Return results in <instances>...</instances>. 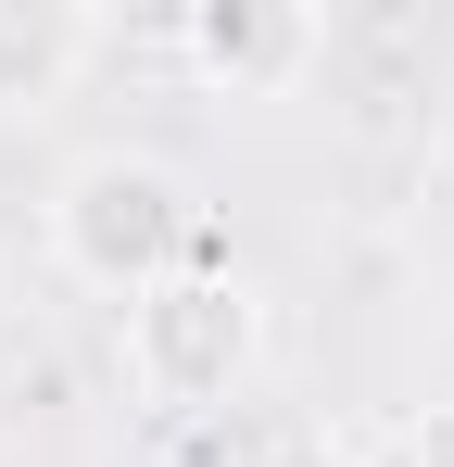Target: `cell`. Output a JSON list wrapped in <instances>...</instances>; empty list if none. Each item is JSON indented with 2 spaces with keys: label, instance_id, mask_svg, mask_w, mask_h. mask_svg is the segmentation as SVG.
<instances>
[{
  "label": "cell",
  "instance_id": "obj_1",
  "mask_svg": "<svg viewBox=\"0 0 454 467\" xmlns=\"http://www.w3.org/2000/svg\"><path fill=\"white\" fill-rule=\"evenodd\" d=\"M38 253H51V278L88 291V304H139L164 291L177 265H202L215 253V215H202V190H190V164L139 152V140H101V152H76L51 177V202H38Z\"/></svg>",
  "mask_w": 454,
  "mask_h": 467
},
{
  "label": "cell",
  "instance_id": "obj_2",
  "mask_svg": "<svg viewBox=\"0 0 454 467\" xmlns=\"http://www.w3.org/2000/svg\"><path fill=\"white\" fill-rule=\"evenodd\" d=\"M114 367H127V391L151 417H215L265 367V291L227 253H202V265H177L164 291H139L114 316Z\"/></svg>",
  "mask_w": 454,
  "mask_h": 467
},
{
  "label": "cell",
  "instance_id": "obj_3",
  "mask_svg": "<svg viewBox=\"0 0 454 467\" xmlns=\"http://www.w3.org/2000/svg\"><path fill=\"white\" fill-rule=\"evenodd\" d=\"M177 64L215 101H278L328 64V13L315 0H190L177 13Z\"/></svg>",
  "mask_w": 454,
  "mask_h": 467
},
{
  "label": "cell",
  "instance_id": "obj_4",
  "mask_svg": "<svg viewBox=\"0 0 454 467\" xmlns=\"http://www.w3.org/2000/svg\"><path fill=\"white\" fill-rule=\"evenodd\" d=\"M88 64H101L88 0H0V114H51Z\"/></svg>",
  "mask_w": 454,
  "mask_h": 467
},
{
  "label": "cell",
  "instance_id": "obj_5",
  "mask_svg": "<svg viewBox=\"0 0 454 467\" xmlns=\"http://www.w3.org/2000/svg\"><path fill=\"white\" fill-rule=\"evenodd\" d=\"M391 467H454V391H442V404H417V417L391 430Z\"/></svg>",
  "mask_w": 454,
  "mask_h": 467
},
{
  "label": "cell",
  "instance_id": "obj_6",
  "mask_svg": "<svg viewBox=\"0 0 454 467\" xmlns=\"http://www.w3.org/2000/svg\"><path fill=\"white\" fill-rule=\"evenodd\" d=\"M0 328H13V253H0Z\"/></svg>",
  "mask_w": 454,
  "mask_h": 467
}]
</instances>
